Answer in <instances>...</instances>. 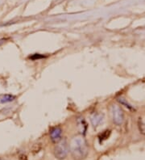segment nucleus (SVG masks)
I'll return each instance as SVG.
<instances>
[{"label":"nucleus","instance_id":"7","mask_svg":"<svg viewBox=\"0 0 145 160\" xmlns=\"http://www.w3.org/2000/svg\"><path fill=\"white\" fill-rule=\"evenodd\" d=\"M15 100V96H12V95H5L0 99V102L2 103H7V102H12Z\"/></svg>","mask_w":145,"mask_h":160},{"label":"nucleus","instance_id":"4","mask_svg":"<svg viewBox=\"0 0 145 160\" xmlns=\"http://www.w3.org/2000/svg\"><path fill=\"white\" fill-rule=\"evenodd\" d=\"M62 129L59 126L52 128L50 130V138L51 140L54 143H57L61 140Z\"/></svg>","mask_w":145,"mask_h":160},{"label":"nucleus","instance_id":"10","mask_svg":"<svg viewBox=\"0 0 145 160\" xmlns=\"http://www.w3.org/2000/svg\"><path fill=\"white\" fill-rule=\"evenodd\" d=\"M118 101L120 102V103H122V104H123V105H125V107L128 108L129 109H132V107L131 105H130L129 103H127V101H126L125 100H124L123 98H118Z\"/></svg>","mask_w":145,"mask_h":160},{"label":"nucleus","instance_id":"1","mask_svg":"<svg viewBox=\"0 0 145 160\" xmlns=\"http://www.w3.org/2000/svg\"><path fill=\"white\" fill-rule=\"evenodd\" d=\"M70 149L72 155L76 160L83 159L88 154L87 143L82 136H77L72 139Z\"/></svg>","mask_w":145,"mask_h":160},{"label":"nucleus","instance_id":"6","mask_svg":"<svg viewBox=\"0 0 145 160\" xmlns=\"http://www.w3.org/2000/svg\"><path fill=\"white\" fill-rule=\"evenodd\" d=\"M77 124L80 132H81L82 134H85L87 129V124L86 122H85V119H84L83 117H79L77 121Z\"/></svg>","mask_w":145,"mask_h":160},{"label":"nucleus","instance_id":"8","mask_svg":"<svg viewBox=\"0 0 145 160\" xmlns=\"http://www.w3.org/2000/svg\"><path fill=\"white\" fill-rule=\"evenodd\" d=\"M110 130H106L104 131L103 133H101L100 135H99V140H100V142H103V141L106 140V139H107L109 138V136H110Z\"/></svg>","mask_w":145,"mask_h":160},{"label":"nucleus","instance_id":"9","mask_svg":"<svg viewBox=\"0 0 145 160\" xmlns=\"http://www.w3.org/2000/svg\"><path fill=\"white\" fill-rule=\"evenodd\" d=\"M45 55H42V54H40V53H35V54L31 55L29 57V58L31 59V60L33 61H36V60H40L41 58H45Z\"/></svg>","mask_w":145,"mask_h":160},{"label":"nucleus","instance_id":"3","mask_svg":"<svg viewBox=\"0 0 145 160\" xmlns=\"http://www.w3.org/2000/svg\"><path fill=\"white\" fill-rule=\"evenodd\" d=\"M110 112H111V116H112V120L114 123L116 125H121L123 122L124 114L121 108L118 105L113 104L110 107Z\"/></svg>","mask_w":145,"mask_h":160},{"label":"nucleus","instance_id":"5","mask_svg":"<svg viewBox=\"0 0 145 160\" xmlns=\"http://www.w3.org/2000/svg\"><path fill=\"white\" fill-rule=\"evenodd\" d=\"M103 115L100 113H94L90 117L91 123H92V125H93V126L94 127V128L98 126V125L101 123V121H103Z\"/></svg>","mask_w":145,"mask_h":160},{"label":"nucleus","instance_id":"2","mask_svg":"<svg viewBox=\"0 0 145 160\" xmlns=\"http://www.w3.org/2000/svg\"><path fill=\"white\" fill-rule=\"evenodd\" d=\"M70 152V147L65 139L58 142L54 149V154L57 159H65Z\"/></svg>","mask_w":145,"mask_h":160}]
</instances>
